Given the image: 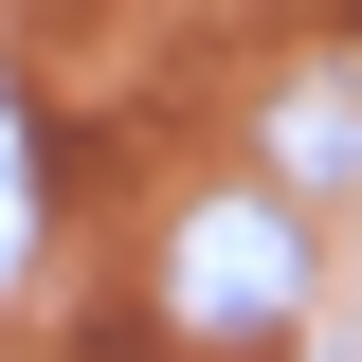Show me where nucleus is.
<instances>
[{"label": "nucleus", "mask_w": 362, "mask_h": 362, "mask_svg": "<svg viewBox=\"0 0 362 362\" xmlns=\"http://www.w3.org/2000/svg\"><path fill=\"white\" fill-rule=\"evenodd\" d=\"M326 308V254H308V199L290 181H218L163 218V326L181 344H290Z\"/></svg>", "instance_id": "f257e3e1"}]
</instances>
